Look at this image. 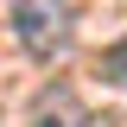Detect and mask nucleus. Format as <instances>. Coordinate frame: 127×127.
I'll return each mask as SVG.
<instances>
[{
  "label": "nucleus",
  "instance_id": "f257e3e1",
  "mask_svg": "<svg viewBox=\"0 0 127 127\" xmlns=\"http://www.w3.org/2000/svg\"><path fill=\"white\" fill-rule=\"evenodd\" d=\"M13 32L32 57H57L70 45V0H13Z\"/></svg>",
  "mask_w": 127,
  "mask_h": 127
}]
</instances>
